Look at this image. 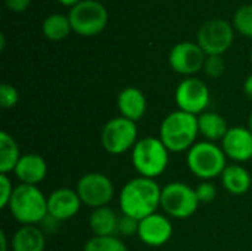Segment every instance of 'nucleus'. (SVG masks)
<instances>
[{"label":"nucleus","mask_w":252,"mask_h":251,"mask_svg":"<svg viewBox=\"0 0 252 251\" xmlns=\"http://www.w3.org/2000/svg\"><path fill=\"white\" fill-rule=\"evenodd\" d=\"M162 188L155 179L137 176L130 179L120 191V210L121 215L142 220L161 207Z\"/></svg>","instance_id":"f257e3e1"},{"label":"nucleus","mask_w":252,"mask_h":251,"mask_svg":"<svg viewBox=\"0 0 252 251\" xmlns=\"http://www.w3.org/2000/svg\"><path fill=\"white\" fill-rule=\"evenodd\" d=\"M198 135V115L180 109L170 112L159 126V139L170 152L189 151L196 143Z\"/></svg>","instance_id":"f03ea898"},{"label":"nucleus","mask_w":252,"mask_h":251,"mask_svg":"<svg viewBox=\"0 0 252 251\" xmlns=\"http://www.w3.org/2000/svg\"><path fill=\"white\" fill-rule=\"evenodd\" d=\"M13 219L22 226H37L47 216V197L34 185L19 183L7 206Z\"/></svg>","instance_id":"7ed1b4c3"},{"label":"nucleus","mask_w":252,"mask_h":251,"mask_svg":"<svg viewBox=\"0 0 252 251\" xmlns=\"http://www.w3.org/2000/svg\"><path fill=\"white\" fill-rule=\"evenodd\" d=\"M131 163L139 176L157 179L168 167L170 151L159 138L146 136L139 139L131 149Z\"/></svg>","instance_id":"20e7f679"},{"label":"nucleus","mask_w":252,"mask_h":251,"mask_svg":"<svg viewBox=\"0 0 252 251\" xmlns=\"http://www.w3.org/2000/svg\"><path fill=\"white\" fill-rule=\"evenodd\" d=\"M186 163L193 176L211 180L223 175L227 167V157L216 142L201 141L188 151Z\"/></svg>","instance_id":"39448f33"},{"label":"nucleus","mask_w":252,"mask_h":251,"mask_svg":"<svg viewBox=\"0 0 252 251\" xmlns=\"http://www.w3.org/2000/svg\"><path fill=\"white\" fill-rule=\"evenodd\" d=\"M72 31L83 37L100 34L108 25V10L97 0H83L68 13Z\"/></svg>","instance_id":"423d86ee"},{"label":"nucleus","mask_w":252,"mask_h":251,"mask_svg":"<svg viewBox=\"0 0 252 251\" xmlns=\"http://www.w3.org/2000/svg\"><path fill=\"white\" fill-rule=\"evenodd\" d=\"M199 200L195 188L183 182H171L162 188L161 192V209L168 217L188 219L196 213Z\"/></svg>","instance_id":"0eeeda50"},{"label":"nucleus","mask_w":252,"mask_h":251,"mask_svg":"<svg viewBox=\"0 0 252 251\" xmlns=\"http://www.w3.org/2000/svg\"><path fill=\"white\" fill-rule=\"evenodd\" d=\"M137 124L124 117L111 118L102 129V148L111 155H123L134 148L137 143Z\"/></svg>","instance_id":"6e6552de"},{"label":"nucleus","mask_w":252,"mask_h":251,"mask_svg":"<svg viewBox=\"0 0 252 251\" xmlns=\"http://www.w3.org/2000/svg\"><path fill=\"white\" fill-rule=\"evenodd\" d=\"M233 37L235 30L227 21L213 18L204 22L198 30L196 43L207 56H221L230 49Z\"/></svg>","instance_id":"1a4fd4ad"},{"label":"nucleus","mask_w":252,"mask_h":251,"mask_svg":"<svg viewBox=\"0 0 252 251\" xmlns=\"http://www.w3.org/2000/svg\"><path fill=\"white\" fill-rule=\"evenodd\" d=\"M75 191L83 203V206L94 209L106 207L115 194L112 180L103 173H87L81 176L77 182Z\"/></svg>","instance_id":"9d476101"},{"label":"nucleus","mask_w":252,"mask_h":251,"mask_svg":"<svg viewBox=\"0 0 252 251\" xmlns=\"http://www.w3.org/2000/svg\"><path fill=\"white\" fill-rule=\"evenodd\" d=\"M174 99L180 111L201 115L208 108L211 95L208 86L202 80L196 77H188L179 83Z\"/></svg>","instance_id":"9b49d317"},{"label":"nucleus","mask_w":252,"mask_h":251,"mask_svg":"<svg viewBox=\"0 0 252 251\" xmlns=\"http://www.w3.org/2000/svg\"><path fill=\"white\" fill-rule=\"evenodd\" d=\"M205 61L207 55L196 41H180L168 53V62L173 71L188 77H193L204 70Z\"/></svg>","instance_id":"f8f14e48"},{"label":"nucleus","mask_w":252,"mask_h":251,"mask_svg":"<svg viewBox=\"0 0 252 251\" xmlns=\"http://www.w3.org/2000/svg\"><path fill=\"white\" fill-rule=\"evenodd\" d=\"M139 240L149 247H161L173 237V223L167 215L154 213L139 222Z\"/></svg>","instance_id":"ddd939ff"},{"label":"nucleus","mask_w":252,"mask_h":251,"mask_svg":"<svg viewBox=\"0 0 252 251\" xmlns=\"http://www.w3.org/2000/svg\"><path fill=\"white\" fill-rule=\"evenodd\" d=\"M83 203L75 189L58 188L47 197V212L49 216L58 222H65L78 215Z\"/></svg>","instance_id":"4468645a"},{"label":"nucleus","mask_w":252,"mask_h":251,"mask_svg":"<svg viewBox=\"0 0 252 251\" xmlns=\"http://www.w3.org/2000/svg\"><path fill=\"white\" fill-rule=\"evenodd\" d=\"M221 148L227 158L236 164L252 160V133L248 127H230L221 141Z\"/></svg>","instance_id":"2eb2a0df"},{"label":"nucleus","mask_w":252,"mask_h":251,"mask_svg":"<svg viewBox=\"0 0 252 251\" xmlns=\"http://www.w3.org/2000/svg\"><path fill=\"white\" fill-rule=\"evenodd\" d=\"M13 175L21 183L37 186L47 176V161L40 154H34V152L24 154L19 158L13 170Z\"/></svg>","instance_id":"dca6fc26"},{"label":"nucleus","mask_w":252,"mask_h":251,"mask_svg":"<svg viewBox=\"0 0 252 251\" xmlns=\"http://www.w3.org/2000/svg\"><path fill=\"white\" fill-rule=\"evenodd\" d=\"M117 105H118L121 117L131 120L134 123L142 120L148 109V102H146L143 92L133 86L126 87L118 93Z\"/></svg>","instance_id":"f3484780"},{"label":"nucleus","mask_w":252,"mask_h":251,"mask_svg":"<svg viewBox=\"0 0 252 251\" xmlns=\"http://www.w3.org/2000/svg\"><path fill=\"white\" fill-rule=\"evenodd\" d=\"M118 215L109 207L94 209L89 217V226L93 237H114L118 234Z\"/></svg>","instance_id":"a211bd4d"},{"label":"nucleus","mask_w":252,"mask_h":251,"mask_svg":"<svg viewBox=\"0 0 252 251\" xmlns=\"http://www.w3.org/2000/svg\"><path fill=\"white\" fill-rule=\"evenodd\" d=\"M220 178H221V183L224 189L232 195L247 194L252 185L251 173L241 164L227 166Z\"/></svg>","instance_id":"6ab92c4d"},{"label":"nucleus","mask_w":252,"mask_h":251,"mask_svg":"<svg viewBox=\"0 0 252 251\" xmlns=\"http://www.w3.org/2000/svg\"><path fill=\"white\" fill-rule=\"evenodd\" d=\"M46 235L38 226H21L12 238V251H44Z\"/></svg>","instance_id":"aec40b11"},{"label":"nucleus","mask_w":252,"mask_h":251,"mask_svg":"<svg viewBox=\"0 0 252 251\" xmlns=\"http://www.w3.org/2000/svg\"><path fill=\"white\" fill-rule=\"evenodd\" d=\"M198 127L199 135H202L210 142L223 141V138L230 129L223 115L211 111H205L201 115H198Z\"/></svg>","instance_id":"412c9836"},{"label":"nucleus","mask_w":252,"mask_h":251,"mask_svg":"<svg viewBox=\"0 0 252 251\" xmlns=\"http://www.w3.org/2000/svg\"><path fill=\"white\" fill-rule=\"evenodd\" d=\"M21 157L19 145L15 138L4 130L0 132V173H13Z\"/></svg>","instance_id":"4be33fe9"},{"label":"nucleus","mask_w":252,"mask_h":251,"mask_svg":"<svg viewBox=\"0 0 252 251\" xmlns=\"http://www.w3.org/2000/svg\"><path fill=\"white\" fill-rule=\"evenodd\" d=\"M41 31L46 38L52 41H59L69 36V33L72 31V27H71L68 16L62 13H53L43 21Z\"/></svg>","instance_id":"5701e85b"},{"label":"nucleus","mask_w":252,"mask_h":251,"mask_svg":"<svg viewBox=\"0 0 252 251\" xmlns=\"http://www.w3.org/2000/svg\"><path fill=\"white\" fill-rule=\"evenodd\" d=\"M83 251H128L127 246L117 235L114 237H93L90 238Z\"/></svg>","instance_id":"b1692460"},{"label":"nucleus","mask_w":252,"mask_h":251,"mask_svg":"<svg viewBox=\"0 0 252 251\" xmlns=\"http://www.w3.org/2000/svg\"><path fill=\"white\" fill-rule=\"evenodd\" d=\"M233 27L239 34L252 38V4H244L235 12Z\"/></svg>","instance_id":"393cba45"},{"label":"nucleus","mask_w":252,"mask_h":251,"mask_svg":"<svg viewBox=\"0 0 252 251\" xmlns=\"http://www.w3.org/2000/svg\"><path fill=\"white\" fill-rule=\"evenodd\" d=\"M19 99V93L16 90V87H13L12 84L3 83L0 86V107L3 109H9L13 108L18 104Z\"/></svg>","instance_id":"a878e982"},{"label":"nucleus","mask_w":252,"mask_h":251,"mask_svg":"<svg viewBox=\"0 0 252 251\" xmlns=\"http://www.w3.org/2000/svg\"><path fill=\"white\" fill-rule=\"evenodd\" d=\"M196 197L199 200V204H208L211 201L216 200L217 197V188L213 182L210 180H204L201 182L196 188H195Z\"/></svg>","instance_id":"bb28decb"},{"label":"nucleus","mask_w":252,"mask_h":251,"mask_svg":"<svg viewBox=\"0 0 252 251\" xmlns=\"http://www.w3.org/2000/svg\"><path fill=\"white\" fill-rule=\"evenodd\" d=\"M226 70V64L223 61L221 56H207L205 65H204V71L208 77L211 78H219L223 75Z\"/></svg>","instance_id":"cd10ccee"},{"label":"nucleus","mask_w":252,"mask_h":251,"mask_svg":"<svg viewBox=\"0 0 252 251\" xmlns=\"http://www.w3.org/2000/svg\"><path fill=\"white\" fill-rule=\"evenodd\" d=\"M15 186L12 185V180L9 175L0 173V209H7L10 198L13 195Z\"/></svg>","instance_id":"c85d7f7f"},{"label":"nucleus","mask_w":252,"mask_h":251,"mask_svg":"<svg viewBox=\"0 0 252 251\" xmlns=\"http://www.w3.org/2000/svg\"><path fill=\"white\" fill-rule=\"evenodd\" d=\"M139 222L134 217L130 216H121L120 217V223H118V234L124 235V237H130V235H137L139 231Z\"/></svg>","instance_id":"c756f323"},{"label":"nucleus","mask_w":252,"mask_h":251,"mask_svg":"<svg viewBox=\"0 0 252 251\" xmlns=\"http://www.w3.org/2000/svg\"><path fill=\"white\" fill-rule=\"evenodd\" d=\"M30 3H31V0H4L6 7L16 13L25 12L30 7Z\"/></svg>","instance_id":"7c9ffc66"},{"label":"nucleus","mask_w":252,"mask_h":251,"mask_svg":"<svg viewBox=\"0 0 252 251\" xmlns=\"http://www.w3.org/2000/svg\"><path fill=\"white\" fill-rule=\"evenodd\" d=\"M244 92H245V95H247V98L252 101V74H250L248 77H247V80H245V83H244Z\"/></svg>","instance_id":"2f4dec72"},{"label":"nucleus","mask_w":252,"mask_h":251,"mask_svg":"<svg viewBox=\"0 0 252 251\" xmlns=\"http://www.w3.org/2000/svg\"><path fill=\"white\" fill-rule=\"evenodd\" d=\"M0 251H7V237L4 231H0Z\"/></svg>","instance_id":"473e14b6"},{"label":"nucleus","mask_w":252,"mask_h":251,"mask_svg":"<svg viewBox=\"0 0 252 251\" xmlns=\"http://www.w3.org/2000/svg\"><path fill=\"white\" fill-rule=\"evenodd\" d=\"M61 4H63V6H71V7H74L75 4H78L80 1H83V0H58Z\"/></svg>","instance_id":"72a5a7b5"},{"label":"nucleus","mask_w":252,"mask_h":251,"mask_svg":"<svg viewBox=\"0 0 252 251\" xmlns=\"http://www.w3.org/2000/svg\"><path fill=\"white\" fill-rule=\"evenodd\" d=\"M4 44H6V37H4V33H0V50H4Z\"/></svg>","instance_id":"f704fd0d"},{"label":"nucleus","mask_w":252,"mask_h":251,"mask_svg":"<svg viewBox=\"0 0 252 251\" xmlns=\"http://www.w3.org/2000/svg\"><path fill=\"white\" fill-rule=\"evenodd\" d=\"M248 129L251 130V133H252V111H251V114H250V120H248Z\"/></svg>","instance_id":"c9c22d12"},{"label":"nucleus","mask_w":252,"mask_h":251,"mask_svg":"<svg viewBox=\"0 0 252 251\" xmlns=\"http://www.w3.org/2000/svg\"><path fill=\"white\" fill-rule=\"evenodd\" d=\"M251 64H252V49H251Z\"/></svg>","instance_id":"e433bc0d"}]
</instances>
